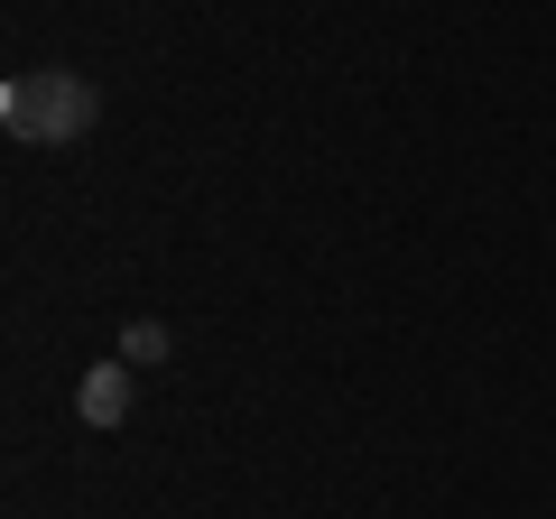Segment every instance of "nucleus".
I'll return each mask as SVG.
<instances>
[{"mask_svg":"<svg viewBox=\"0 0 556 519\" xmlns=\"http://www.w3.org/2000/svg\"><path fill=\"white\" fill-rule=\"evenodd\" d=\"M102 121V93L93 75H65V65H38V75H10V93H0V130L28 149H65L84 140Z\"/></svg>","mask_w":556,"mask_h":519,"instance_id":"1","label":"nucleus"},{"mask_svg":"<svg viewBox=\"0 0 556 519\" xmlns=\"http://www.w3.org/2000/svg\"><path fill=\"white\" fill-rule=\"evenodd\" d=\"M75 408H84V427H121V418H130V362H102V371H84Z\"/></svg>","mask_w":556,"mask_h":519,"instance_id":"2","label":"nucleus"},{"mask_svg":"<svg viewBox=\"0 0 556 519\" xmlns=\"http://www.w3.org/2000/svg\"><path fill=\"white\" fill-rule=\"evenodd\" d=\"M121 362H167V325H149V316H139L130 334H121Z\"/></svg>","mask_w":556,"mask_h":519,"instance_id":"3","label":"nucleus"}]
</instances>
